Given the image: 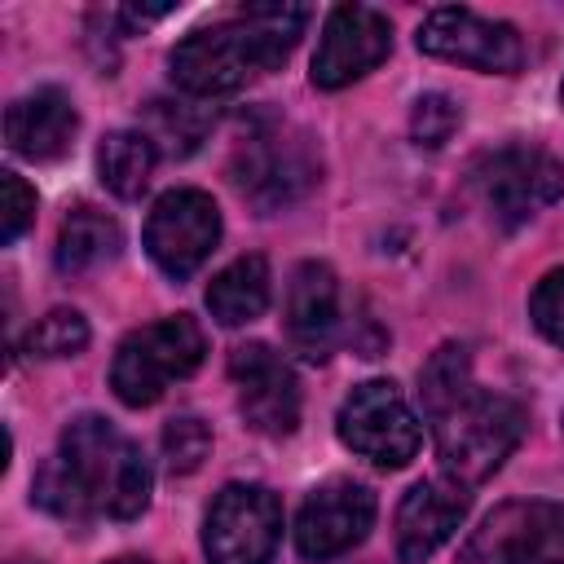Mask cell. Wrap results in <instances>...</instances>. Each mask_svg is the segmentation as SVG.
Returning a JSON list of instances; mask_svg holds the SVG:
<instances>
[{
    "instance_id": "1",
    "label": "cell",
    "mask_w": 564,
    "mask_h": 564,
    "mask_svg": "<svg viewBox=\"0 0 564 564\" xmlns=\"http://www.w3.org/2000/svg\"><path fill=\"white\" fill-rule=\"evenodd\" d=\"M419 397L436 436V458L445 476L463 485L489 480L524 436V405L480 388L463 344H441L432 352L419 370Z\"/></svg>"
},
{
    "instance_id": "2",
    "label": "cell",
    "mask_w": 564,
    "mask_h": 564,
    "mask_svg": "<svg viewBox=\"0 0 564 564\" xmlns=\"http://www.w3.org/2000/svg\"><path fill=\"white\" fill-rule=\"evenodd\" d=\"M150 463L115 423L101 414H75L62 432L57 458L40 467L31 498L62 520H88L93 511L137 520L150 507Z\"/></svg>"
},
{
    "instance_id": "3",
    "label": "cell",
    "mask_w": 564,
    "mask_h": 564,
    "mask_svg": "<svg viewBox=\"0 0 564 564\" xmlns=\"http://www.w3.org/2000/svg\"><path fill=\"white\" fill-rule=\"evenodd\" d=\"M308 22L304 4H242L238 13L189 31L172 57V84L189 97H225L256 75L278 70L300 44Z\"/></svg>"
},
{
    "instance_id": "4",
    "label": "cell",
    "mask_w": 564,
    "mask_h": 564,
    "mask_svg": "<svg viewBox=\"0 0 564 564\" xmlns=\"http://www.w3.org/2000/svg\"><path fill=\"white\" fill-rule=\"evenodd\" d=\"M203 352H207V335L189 313L159 317L119 344L110 361V388L132 410L154 405L176 379L203 366Z\"/></svg>"
},
{
    "instance_id": "5",
    "label": "cell",
    "mask_w": 564,
    "mask_h": 564,
    "mask_svg": "<svg viewBox=\"0 0 564 564\" xmlns=\"http://www.w3.org/2000/svg\"><path fill=\"white\" fill-rule=\"evenodd\" d=\"M322 163L308 145V137L286 132L282 123H264L238 141L234 154V185L256 212H282L300 194L313 189Z\"/></svg>"
},
{
    "instance_id": "6",
    "label": "cell",
    "mask_w": 564,
    "mask_h": 564,
    "mask_svg": "<svg viewBox=\"0 0 564 564\" xmlns=\"http://www.w3.org/2000/svg\"><path fill=\"white\" fill-rule=\"evenodd\" d=\"M335 432L352 454L370 458L375 467H405L423 445V427L392 379L357 383L335 414Z\"/></svg>"
},
{
    "instance_id": "7",
    "label": "cell",
    "mask_w": 564,
    "mask_h": 564,
    "mask_svg": "<svg viewBox=\"0 0 564 564\" xmlns=\"http://www.w3.org/2000/svg\"><path fill=\"white\" fill-rule=\"evenodd\" d=\"M282 538V502L264 485H225L203 520L207 564H269Z\"/></svg>"
},
{
    "instance_id": "8",
    "label": "cell",
    "mask_w": 564,
    "mask_h": 564,
    "mask_svg": "<svg viewBox=\"0 0 564 564\" xmlns=\"http://www.w3.org/2000/svg\"><path fill=\"white\" fill-rule=\"evenodd\" d=\"M458 564H564V507L502 502L467 538Z\"/></svg>"
},
{
    "instance_id": "9",
    "label": "cell",
    "mask_w": 564,
    "mask_h": 564,
    "mask_svg": "<svg viewBox=\"0 0 564 564\" xmlns=\"http://www.w3.org/2000/svg\"><path fill=\"white\" fill-rule=\"evenodd\" d=\"M476 189L494 220L516 229L564 194V167L538 145H502L476 163Z\"/></svg>"
},
{
    "instance_id": "10",
    "label": "cell",
    "mask_w": 564,
    "mask_h": 564,
    "mask_svg": "<svg viewBox=\"0 0 564 564\" xmlns=\"http://www.w3.org/2000/svg\"><path fill=\"white\" fill-rule=\"evenodd\" d=\"M220 242V207L203 189H167L145 216V251L167 278H189Z\"/></svg>"
},
{
    "instance_id": "11",
    "label": "cell",
    "mask_w": 564,
    "mask_h": 564,
    "mask_svg": "<svg viewBox=\"0 0 564 564\" xmlns=\"http://www.w3.org/2000/svg\"><path fill=\"white\" fill-rule=\"evenodd\" d=\"M419 48L489 75H516L524 66V40L511 22L480 18L471 9H432L419 26Z\"/></svg>"
},
{
    "instance_id": "12",
    "label": "cell",
    "mask_w": 564,
    "mask_h": 564,
    "mask_svg": "<svg viewBox=\"0 0 564 564\" xmlns=\"http://www.w3.org/2000/svg\"><path fill=\"white\" fill-rule=\"evenodd\" d=\"M375 524V494L361 480L335 476L317 489H308L300 516H295V546L304 560L326 564L344 551H352Z\"/></svg>"
},
{
    "instance_id": "13",
    "label": "cell",
    "mask_w": 564,
    "mask_h": 564,
    "mask_svg": "<svg viewBox=\"0 0 564 564\" xmlns=\"http://www.w3.org/2000/svg\"><path fill=\"white\" fill-rule=\"evenodd\" d=\"M229 375L238 383V410L260 436H291L300 423L295 370L269 344H238L229 352Z\"/></svg>"
},
{
    "instance_id": "14",
    "label": "cell",
    "mask_w": 564,
    "mask_h": 564,
    "mask_svg": "<svg viewBox=\"0 0 564 564\" xmlns=\"http://www.w3.org/2000/svg\"><path fill=\"white\" fill-rule=\"evenodd\" d=\"M388 53H392V22L370 4H339L326 13L308 75L317 88H344L366 70H375Z\"/></svg>"
},
{
    "instance_id": "15",
    "label": "cell",
    "mask_w": 564,
    "mask_h": 564,
    "mask_svg": "<svg viewBox=\"0 0 564 564\" xmlns=\"http://www.w3.org/2000/svg\"><path fill=\"white\" fill-rule=\"evenodd\" d=\"M471 494L454 476H432L410 485V494L397 507V555L401 564H423L432 560L467 520Z\"/></svg>"
},
{
    "instance_id": "16",
    "label": "cell",
    "mask_w": 564,
    "mask_h": 564,
    "mask_svg": "<svg viewBox=\"0 0 564 564\" xmlns=\"http://www.w3.org/2000/svg\"><path fill=\"white\" fill-rule=\"evenodd\" d=\"M286 339L304 361H326L339 344V282L322 260H304L286 286Z\"/></svg>"
},
{
    "instance_id": "17",
    "label": "cell",
    "mask_w": 564,
    "mask_h": 564,
    "mask_svg": "<svg viewBox=\"0 0 564 564\" xmlns=\"http://www.w3.org/2000/svg\"><path fill=\"white\" fill-rule=\"evenodd\" d=\"M75 128H79V115H75L70 97L62 88H53V84L13 97L9 110H4V141H9V150L22 154V159H35V163L66 154Z\"/></svg>"
},
{
    "instance_id": "18",
    "label": "cell",
    "mask_w": 564,
    "mask_h": 564,
    "mask_svg": "<svg viewBox=\"0 0 564 564\" xmlns=\"http://www.w3.org/2000/svg\"><path fill=\"white\" fill-rule=\"evenodd\" d=\"M119 247H123L119 225H115L106 212H97V207L79 203V207H70V212H66V220H62L57 256H53V260H57V269H62V273L79 278V273H93V269H101L106 260H115V256H119Z\"/></svg>"
},
{
    "instance_id": "19",
    "label": "cell",
    "mask_w": 564,
    "mask_h": 564,
    "mask_svg": "<svg viewBox=\"0 0 564 564\" xmlns=\"http://www.w3.org/2000/svg\"><path fill=\"white\" fill-rule=\"evenodd\" d=\"M269 264L264 256H238L207 286V308L220 326H247L269 308Z\"/></svg>"
},
{
    "instance_id": "20",
    "label": "cell",
    "mask_w": 564,
    "mask_h": 564,
    "mask_svg": "<svg viewBox=\"0 0 564 564\" xmlns=\"http://www.w3.org/2000/svg\"><path fill=\"white\" fill-rule=\"evenodd\" d=\"M154 159H159V150H154V141H150L145 132L119 128V132L101 137V145H97V176H101V185H106L110 194L137 198V194H145V185H150Z\"/></svg>"
},
{
    "instance_id": "21",
    "label": "cell",
    "mask_w": 564,
    "mask_h": 564,
    "mask_svg": "<svg viewBox=\"0 0 564 564\" xmlns=\"http://www.w3.org/2000/svg\"><path fill=\"white\" fill-rule=\"evenodd\" d=\"M145 115H150V132L145 137L154 141V150L163 145L167 154L198 150V141L207 137V123H212V115L203 106H194V101H163V97H154L145 106Z\"/></svg>"
},
{
    "instance_id": "22",
    "label": "cell",
    "mask_w": 564,
    "mask_h": 564,
    "mask_svg": "<svg viewBox=\"0 0 564 564\" xmlns=\"http://www.w3.org/2000/svg\"><path fill=\"white\" fill-rule=\"evenodd\" d=\"M84 344H88V322L75 308H53L26 330L31 357H75L84 352Z\"/></svg>"
},
{
    "instance_id": "23",
    "label": "cell",
    "mask_w": 564,
    "mask_h": 564,
    "mask_svg": "<svg viewBox=\"0 0 564 564\" xmlns=\"http://www.w3.org/2000/svg\"><path fill=\"white\" fill-rule=\"evenodd\" d=\"M212 454V427L198 414H176L163 427V458L172 476H189L203 467V458Z\"/></svg>"
},
{
    "instance_id": "24",
    "label": "cell",
    "mask_w": 564,
    "mask_h": 564,
    "mask_svg": "<svg viewBox=\"0 0 564 564\" xmlns=\"http://www.w3.org/2000/svg\"><path fill=\"white\" fill-rule=\"evenodd\" d=\"M458 119H463V110H458L454 97H445V93H423V97L414 101V110H410V137H414L423 150H436V145H445V141L454 137Z\"/></svg>"
},
{
    "instance_id": "25",
    "label": "cell",
    "mask_w": 564,
    "mask_h": 564,
    "mask_svg": "<svg viewBox=\"0 0 564 564\" xmlns=\"http://www.w3.org/2000/svg\"><path fill=\"white\" fill-rule=\"evenodd\" d=\"M529 317L538 326V335H546L555 348H564V269H551L533 295H529Z\"/></svg>"
},
{
    "instance_id": "26",
    "label": "cell",
    "mask_w": 564,
    "mask_h": 564,
    "mask_svg": "<svg viewBox=\"0 0 564 564\" xmlns=\"http://www.w3.org/2000/svg\"><path fill=\"white\" fill-rule=\"evenodd\" d=\"M0 189H4V216H0V238L18 242L26 234V225L35 220V189L18 176V172H0Z\"/></svg>"
},
{
    "instance_id": "27",
    "label": "cell",
    "mask_w": 564,
    "mask_h": 564,
    "mask_svg": "<svg viewBox=\"0 0 564 564\" xmlns=\"http://www.w3.org/2000/svg\"><path fill=\"white\" fill-rule=\"evenodd\" d=\"M110 564H150V560H137V555H123V560H110Z\"/></svg>"
},
{
    "instance_id": "28",
    "label": "cell",
    "mask_w": 564,
    "mask_h": 564,
    "mask_svg": "<svg viewBox=\"0 0 564 564\" xmlns=\"http://www.w3.org/2000/svg\"><path fill=\"white\" fill-rule=\"evenodd\" d=\"M560 101H564V84H560Z\"/></svg>"
}]
</instances>
